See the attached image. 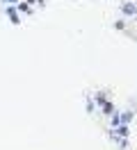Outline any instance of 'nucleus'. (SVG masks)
<instances>
[{
    "instance_id": "f257e3e1",
    "label": "nucleus",
    "mask_w": 137,
    "mask_h": 150,
    "mask_svg": "<svg viewBox=\"0 0 137 150\" xmlns=\"http://www.w3.org/2000/svg\"><path fill=\"white\" fill-rule=\"evenodd\" d=\"M123 11H126V14H135V7H130V5H123Z\"/></svg>"
}]
</instances>
